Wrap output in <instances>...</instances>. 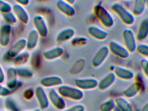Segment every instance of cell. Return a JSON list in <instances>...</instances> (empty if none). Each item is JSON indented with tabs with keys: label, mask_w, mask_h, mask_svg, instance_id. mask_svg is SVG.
I'll use <instances>...</instances> for the list:
<instances>
[{
	"label": "cell",
	"mask_w": 148,
	"mask_h": 111,
	"mask_svg": "<svg viewBox=\"0 0 148 111\" xmlns=\"http://www.w3.org/2000/svg\"><path fill=\"white\" fill-rule=\"evenodd\" d=\"M111 9L126 25L131 26L135 22V16L132 12L121 3L115 2L113 3L111 6Z\"/></svg>",
	"instance_id": "6da1fadb"
},
{
	"label": "cell",
	"mask_w": 148,
	"mask_h": 111,
	"mask_svg": "<svg viewBox=\"0 0 148 111\" xmlns=\"http://www.w3.org/2000/svg\"><path fill=\"white\" fill-rule=\"evenodd\" d=\"M94 12L95 15L104 27L110 28L115 24V20L110 11L101 4L95 6Z\"/></svg>",
	"instance_id": "7a4b0ae2"
},
{
	"label": "cell",
	"mask_w": 148,
	"mask_h": 111,
	"mask_svg": "<svg viewBox=\"0 0 148 111\" xmlns=\"http://www.w3.org/2000/svg\"><path fill=\"white\" fill-rule=\"evenodd\" d=\"M57 91L63 98L74 101H80L84 97L82 91L77 87L62 85L59 86Z\"/></svg>",
	"instance_id": "3957f363"
},
{
	"label": "cell",
	"mask_w": 148,
	"mask_h": 111,
	"mask_svg": "<svg viewBox=\"0 0 148 111\" xmlns=\"http://www.w3.org/2000/svg\"><path fill=\"white\" fill-rule=\"evenodd\" d=\"M108 48L110 52L120 58L127 59L130 56V52L126 47L116 41H110Z\"/></svg>",
	"instance_id": "277c9868"
},
{
	"label": "cell",
	"mask_w": 148,
	"mask_h": 111,
	"mask_svg": "<svg viewBox=\"0 0 148 111\" xmlns=\"http://www.w3.org/2000/svg\"><path fill=\"white\" fill-rule=\"evenodd\" d=\"M123 37L126 48L130 53H133L136 50L137 43L136 35L132 30L126 29L123 30Z\"/></svg>",
	"instance_id": "5b68a950"
},
{
	"label": "cell",
	"mask_w": 148,
	"mask_h": 111,
	"mask_svg": "<svg viewBox=\"0 0 148 111\" xmlns=\"http://www.w3.org/2000/svg\"><path fill=\"white\" fill-rule=\"evenodd\" d=\"M49 102L57 110H62L66 107V101L64 98L55 89H52L48 93Z\"/></svg>",
	"instance_id": "8992f818"
},
{
	"label": "cell",
	"mask_w": 148,
	"mask_h": 111,
	"mask_svg": "<svg viewBox=\"0 0 148 111\" xmlns=\"http://www.w3.org/2000/svg\"><path fill=\"white\" fill-rule=\"evenodd\" d=\"M110 53L108 46L104 45L101 47L93 58L92 60L93 66L98 67L101 65L108 58Z\"/></svg>",
	"instance_id": "52a82bcc"
},
{
	"label": "cell",
	"mask_w": 148,
	"mask_h": 111,
	"mask_svg": "<svg viewBox=\"0 0 148 111\" xmlns=\"http://www.w3.org/2000/svg\"><path fill=\"white\" fill-rule=\"evenodd\" d=\"M98 81L93 78L77 79L75 81V85L81 90H94L97 87Z\"/></svg>",
	"instance_id": "ba28073f"
},
{
	"label": "cell",
	"mask_w": 148,
	"mask_h": 111,
	"mask_svg": "<svg viewBox=\"0 0 148 111\" xmlns=\"http://www.w3.org/2000/svg\"><path fill=\"white\" fill-rule=\"evenodd\" d=\"M34 22L36 30L40 36L42 37H47L48 34L49 29L44 17L40 15H37L34 17Z\"/></svg>",
	"instance_id": "9c48e42d"
},
{
	"label": "cell",
	"mask_w": 148,
	"mask_h": 111,
	"mask_svg": "<svg viewBox=\"0 0 148 111\" xmlns=\"http://www.w3.org/2000/svg\"><path fill=\"white\" fill-rule=\"evenodd\" d=\"M35 93L41 109L44 110L47 108L49 106L50 102L48 95L47 94L42 86L36 87Z\"/></svg>",
	"instance_id": "30bf717a"
},
{
	"label": "cell",
	"mask_w": 148,
	"mask_h": 111,
	"mask_svg": "<svg viewBox=\"0 0 148 111\" xmlns=\"http://www.w3.org/2000/svg\"><path fill=\"white\" fill-rule=\"evenodd\" d=\"M88 32L90 36L98 41H104L109 36L108 32L95 25L89 26Z\"/></svg>",
	"instance_id": "8fae6325"
},
{
	"label": "cell",
	"mask_w": 148,
	"mask_h": 111,
	"mask_svg": "<svg viewBox=\"0 0 148 111\" xmlns=\"http://www.w3.org/2000/svg\"><path fill=\"white\" fill-rule=\"evenodd\" d=\"M56 7L63 14L69 17H73L76 13V10L73 5L67 1L59 0L56 2Z\"/></svg>",
	"instance_id": "7c38bea8"
},
{
	"label": "cell",
	"mask_w": 148,
	"mask_h": 111,
	"mask_svg": "<svg viewBox=\"0 0 148 111\" xmlns=\"http://www.w3.org/2000/svg\"><path fill=\"white\" fill-rule=\"evenodd\" d=\"M113 72L116 77L123 80H131L135 76L134 72L132 70L123 66H116Z\"/></svg>",
	"instance_id": "4fadbf2b"
},
{
	"label": "cell",
	"mask_w": 148,
	"mask_h": 111,
	"mask_svg": "<svg viewBox=\"0 0 148 111\" xmlns=\"http://www.w3.org/2000/svg\"><path fill=\"white\" fill-rule=\"evenodd\" d=\"M63 81L60 77L51 76L45 77L41 80L40 84L42 87L46 88L60 86L63 84Z\"/></svg>",
	"instance_id": "5bb4252c"
},
{
	"label": "cell",
	"mask_w": 148,
	"mask_h": 111,
	"mask_svg": "<svg viewBox=\"0 0 148 111\" xmlns=\"http://www.w3.org/2000/svg\"><path fill=\"white\" fill-rule=\"evenodd\" d=\"M116 78L114 72H109L98 82L97 87L101 90H107L114 84Z\"/></svg>",
	"instance_id": "9a60e30c"
},
{
	"label": "cell",
	"mask_w": 148,
	"mask_h": 111,
	"mask_svg": "<svg viewBox=\"0 0 148 111\" xmlns=\"http://www.w3.org/2000/svg\"><path fill=\"white\" fill-rule=\"evenodd\" d=\"M64 52V49L62 47L58 46L45 50L42 55L45 59L53 60L60 57L63 54Z\"/></svg>",
	"instance_id": "2e32d148"
},
{
	"label": "cell",
	"mask_w": 148,
	"mask_h": 111,
	"mask_svg": "<svg viewBox=\"0 0 148 111\" xmlns=\"http://www.w3.org/2000/svg\"><path fill=\"white\" fill-rule=\"evenodd\" d=\"M75 34V31L73 28H66L57 34L56 41L58 43H63L70 41L74 38Z\"/></svg>",
	"instance_id": "e0dca14e"
},
{
	"label": "cell",
	"mask_w": 148,
	"mask_h": 111,
	"mask_svg": "<svg viewBox=\"0 0 148 111\" xmlns=\"http://www.w3.org/2000/svg\"><path fill=\"white\" fill-rule=\"evenodd\" d=\"M142 90V85L140 82H134L123 92V95L127 98H133L138 95Z\"/></svg>",
	"instance_id": "ac0fdd59"
},
{
	"label": "cell",
	"mask_w": 148,
	"mask_h": 111,
	"mask_svg": "<svg viewBox=\"0 0 148 111\" xmlns=\"http://www.w3.org/2000/svg\"><path fill=\"white\" fill-rule=\"evenodd\" d=\"M148 36V17L144 18L140 23L137 30L136 37L137 41H144Z\"/></svg>",
	"instance_id": "d6986e66"
},
{
	"label": "cell",
	"mask_w": 148,
	"mask_h": 111,
	"mask_svg": "<svg viewBox=\"0 0 148 111\" xmlns=\"http://www.w3.org/2000/svg\"><path fill=\"white\" fill-rule=\"evenodd\" d=\"M116 105L122 111H134L133 106L127 99L123 97H119L115 100Z\"/></svg>",
	"instance_id": "ffe728a7"
},
{
	"label": "cell",
	"mask_w": 148,
	"mask_h": 111,
	"mask_svg": "<svg viewBox=\"0 0 148 111\" xmlns=\"http://www.w3.org/2000/svg\"><path fill=\"white\" fill-rule=\"evenodd\" d=\"M147 6V1L136 0L134 1L132 13L135 16L141 15L144 13Z\"/></svg>",
	"instance_id": "44dd1931"
},
{
	"label": "cell",
	"mask_w": 148,
	"mask_h": 111,
	"mask_svg": "<svg viewBox=\"0 0 148 111\" xmlns=\"http://www.w3.org/2000/svg\"><path fill=\"white\" fill-rule=\"evenodd\" d=\"M40 35L36 30H34L29 33L27 42V46L29 49L35 48L39 42Z\"/></svg>",
	"instance_id": "7402d4cb"
},
{
	"label": "cell",
	"mask_w": 148,
	"mask_h": 111,
	"mask_svg": "<svg viewBox=\"0 0 148 111\" xmlns=\"http://www.w3.org/2000/svg\"><path fill=\"white\" fill-rule=\"evenodd\" d=\"M116 107L115 100L110 99L103 103L100 106L101 111H113Z\"/></svg>",
	"instance_id": "603a6c76"
},
{
	"label": "cell",
	"mask_w": 148,
	"mask_h": 111,
	"mask_svg": "<svg viewBox=\"0 0 148 111\" xmlns=\"http://www.w3.org/2000/svg\"><path fill=\"white\" fill-rule=\"evenodd\" d=\"M137 52L141 55L148 57V44L140 43L137 46Z\"/></svg>",
	"instance_id": "cb8c5ba5"
},
{
	"label": "cell",
	"mask_w": 148,
	"mask_h": 111,
	"mask_svg": "<svg viewBox=\"0 0 148 111\" xmlns=\"http://www.w3.org/2000/svg\"><path fill=\"white\" fill-rule=\"evenodd\" d=\"M142 70L144 74L148 78V59H143L140 62Z\"/></svg>",
	"instance_id": "d4e9b609"
},
{
	"label": "cell",
	"mask_w": 148,
	"mask_h": 111,
	"mask_svg": "<svg viewBox=\"0 0 148 111\" xmlns=\"http://www.w3.org/2000/svg\"><path fill=\"white\" fill-rule=\"evenodd\" d=\"M87 42V39L84 37H76L73 39V43L74 45H83Z\"/></svg>",
	"instance_id": "484cf974"
},
{
	"label": "cell",
	"mask_w": 148,
	"mask_h": 111,
	"mask_svg": "<svg viewBox=\"0 0 148 111\" xmlns=\"http://www.w3.org/2000/svg\"><path fill=\"white\" fill-rule=\"evenodd\" d=\"M85 108L82 104H77L62 111H84Z\"/></svg>",
	"instance_id": "4316f807"
},
{
	"label": "cell",
	"mask_w": 148,
	"mask_h": 111,
	"mask_svg": "<svg viewBox=\"0 0 148 111\" xmlns=\"http://www.w3.org/2000/svg\"><path fill=\"white\" fill-rule=\"evenodd\" d=\"M34 92L32 90H27L24 93V97L27 99L32 98L34 96Z\"/></svg>",
	"instance_id": "83f0119b"
},
{
	"label": "cell",
	"mask_w": 148,
	"mask_h": 111,
	"mask_svg": "<svg viewBox=\"0 0 148 111\" xmlns=\"http://www.w3.org/2000/svg\"><path fill=\"white\" fill-rule=\"evenodd\" d=\"M14 104L13 103L10 101H8L6 103V105L8 109L12 111H18L17 108Z\"/></svg>",
	"instance_id": "f1b7e54d"
},
{
	"label": "cell",
	"mask_w": 148,
	"mask_h": 111,
	"mask_svg": "<svg viewBox=\"0 0 148 111\" xmlns=\"http://www.w3.org/2000/svg\"><path fill=\"white\" fill-rule=\"evenodd\" d=\"M10 93V92L8 90L0 86V95L7 96V95H9Z\"/></svg>",
	"instance_id": "f546056e"
},
{
	"label": "cell",
	"mask_w": 148,
	"mask_h": 111,
	"mask_svg": "<svg viewBox=\"0 0 148 111\" xmlns=\"http://www.w3.org/2000/svg\"><path fill=\"white\" fill-rule=\"evenodd\" d=\"M141 111H148V102L143 107Z\"/></svg>",
	"instance_id": "4dcf8cb0"
},
{
	"label": "cell",
	"mask_w": 148,
	"mask_h": 111,
	"mask_svg": "<svg viewBox=\"0 0 148 111\" xmlns=\"http://www.w3.org/2000/svg\"><path fill=\"white\" fill-rule=\"evenodd\" d=\"M67 1L70 4L73 5V6L74 4H75V3L76 2L75 0H67Z\"/></svg>",
	"instance_id": "1f68e13d"
},
{
	"label": "cell",
	"mask_w": 148,
	"mask_h": 111,
	"mask_svg": "<svg viewBox=\"0 0 148 111\" xmlns=\"http://www.w3.org/2000/svg\"><path fill=\"white\" fill-rule=\"evenodd\" d=\"M113 111H122L121 110H120V109H119V108H117V107H116L115 108V109H114V110Z\"/></svg>",
	"instance_id": "d6a6232c"
},
{
	"label": "cell",
	"mask_w": 148,
	"mask_h": 111,
	"mask_svg": "<svg viewBox=\"0 0 148 111\" xmlns=\"http://www.w3.org/2000/svg\"><path fill=\"white\" fill-rule=\"evenodd\" d=\"M30 111H39L38 110H34Z\"/></svg>",
	"instance_id": "836d02e7"
},
{
	"label": "cell",
	"mask_w": 148,
	"mask_h": 111,
	"mask_svg": "<svg viewBox=\"0 0 148 111\" xmlns=\"http://www.w3.org/2000/svg\"><path fill=\"white\" fill-rule=\"evenodd\" d=\"M147 92L148 93V86L147 88Z\"/></svg>",
	"instance_id": "e575fe53"
},
{
	"label": "cell",
	"mask_w": 148,
	"mask_h": 111,
	"mask_svg": "<svg viewBox=\"0 0 148 111\" xmlns=\"http://www.w3.org/2000/svg\"><path fill=\"white\" fill-rule=\"evenodd\" d=\"M148 6V1H147V6Z\"/></svg>",
	"instance_id": "d590c367"
}]
</instances>
